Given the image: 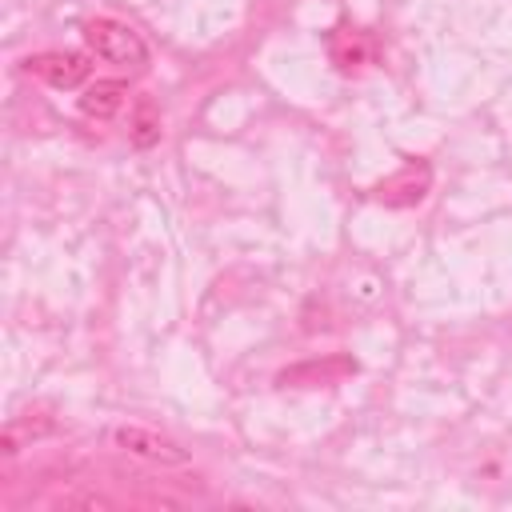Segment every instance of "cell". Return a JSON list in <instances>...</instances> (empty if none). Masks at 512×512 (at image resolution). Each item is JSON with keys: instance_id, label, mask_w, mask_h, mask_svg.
<instances>
[{"instance_id": "cell-1", "label": "cell", "mask_w": 512, "mask_h": 512, "mask_svg": "<svg viewBox=\"0 0 512 512\" xmlns=\"http://www.w3.org/2000/svg\"><path fill=\"white\" fill-rule=\"evenodd\" d=\"M84 44L108 60V64H120V68H140L148 64V44L140 40L136 28H128L124 20H112V16H96L84 24Z\"/></svg>"}, {"instance_id": "cell-2", "label": "cell", "mask_w": 512, "mask_h": 512, "mask_svg": "<svg viewBox=\"0 0 512 512\" xmlns=\"http://www.w3.org/2000/svg\"><path fill=\"white\" fill-rule=\"evenodd\" d=\"M108 440L136 456V460H148V464H160V468H184L188 464V448H180L172 436L156 432V428H144V424H112Z\"/></svg>"}, {"instance_id": "cell-3", "label": "cell", "mask_w": 512, "mask_h": 512, "mask_svg": "<svg viewBox=\"0 0 512 512\" xmlns=\"http://www.w3.org/2000/svg\"><path fill=\"white\" fill-rule=\"evenodd\" d=\"M24 72L40 76L52 88H80L92 76V64L80 52H36L24 60Z\"/></svg>"}, {"instance_id": "cell-4", "label": "cell", "mask_w": 512, "mask_h": 512, "mask_svg": "<svg viewBox=\"0 0 512 512\" xmlns=\"http://www.w3.org/2000/svg\"><path fill=\"white\" fill-rule=\"evenodd\" d=\"M356 372V360L352 356H324V360H304V364H292L276 376L280 388H312V384H336L344 376Z\"/></svg>"}, {"instance_id": "cell-5", "label": "cell", "mask_w": 512, "mask_h": 512, "mask_svg": "<svg viewBox=\"0 0 512 512\" xmlns=\"http://www.w3.org/2000/svg\"><path fill=\"white\" fill-rule=\"evenodd\" d=\"M428 184H432L428 164H408V168H400L392 180H384V184L376 188V196H380L384 204L400 208V204H416V200H424Z\"/></svg>"}, {"instance_id": "cell-6", "label": "cell", "mask_w": 512, "mask_h": 512, "mask_svg": "<svg viewBox=\"0 0 512 512\" xmlns=\"http://www.w3.org/2000/svg\"><path fill=\"white\" fill-rule=\"evenodd\" d=\"M124 104H128V84L124 80H96L80 96V112L88 120H112Z\"/></svg>"}, {"instance_id": "cell-7", "label": "cell", "mask_w": 512, "mask_h": 512, "mask_svg": "<svg viewBox=\"0 0 512 512\" xmlns=\"http://www.w3.org/2000/svg\"><path fill=\"white\" fill-rule=\"evenodd\" d=\"M52 428H56V420H52V416H44V412H24V416H12V420L4 424V436H0V452H4V456H16L24 444H32V440H44Z\"/></svg>"}, {"instance_id": "cell-8", "label": "cell", "mask_w": 512, "mask_h": 512, "mask_svg": "<svg viewBox=\"0 0 512 512\" xmlns=\"http://www.w3.org/2000/svg\"><path fill=\"white\" fill-rule=\"evenodd\" d=\"M328 48H332V64L340 72H360L372 60V40L360 28H336V36H332Z\"/></svg>"}, {"instance_id": "cell-9", "label": "cell", "mask_w": 512, "mask_h": 512, "mask_svg": "<svg viewBox=\"0 0 512 512\" xmlns=\"http://www.w3.org/2000/svg\"><path fill=\"white\" fill-rule=\"evenodd\" d=\"M132 140H136L140 148H148V144L160 140V112H156L148 100L136 104V116H132Z\"/></svg>"}]
</instances>
